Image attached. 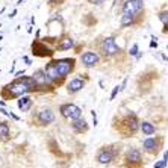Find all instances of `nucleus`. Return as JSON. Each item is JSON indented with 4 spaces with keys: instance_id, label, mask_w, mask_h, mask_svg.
<instances>
[{
    "instance_id": "obj_30",
    "label": "nucleus",
    "mask_w": 168,
    "mask_h": 168,
    "mask_svg": "<svg viewBox=\"0 0 168 168\" xmlns=\"http://www.w3.org/2000/svg\"><path fill=\"white\" fill-rule=\"evenodd\" d=\"M15 15H17V11H12V12H11V15H9V18H14Z\"/></svg>"
},
{
    "instance_id": "obj_18",
    "label": "nucleus",
    "mask_w": 168,
    "mask_h": 168,
    "mask_svg": "<svg viewBox=\"0 0 168 168\" xmlns=\"http://www.w3.org/2000/svg\"><path fill=\"white\" fill-rule=\"evenodd\" d=\"M135 17H136V14H132V12H123L120 24L123 26V28H127V26L135 24Z\"/></svg>"
},
{
    "instance_id": "obj_15",
    "label": "nucleus",
    "mask_w": 168,
    "mask_h": 168,
    "mask_svg": "<svg viewBox=\"0 0 168 168\" xmlns=\"http://www.w3.org/2000/svg\"><path fill=\"white\" fill-rule=\"evenodd\" d=\"M71 129L77 133H83V132L88 130V123L80 117V118H76V120H71Z\"/></svg>"
},
{
    "instance_id": "obj_4",
    "label": "nucleus",
    "mask_w": 168,
    "mask_h": 168,
    "mask_svg": "<svg viewBox=\"0 0 168 168\" xmlns=\"http://www.w3.org/2000/svg\"><path fill=\"white\" fill-rule=\"evenodd\" d=\"M59 112L64 118H70V120H76V118H80L82 117V109L79 106L73 104V103H65V104H61Z\"/></svg>"
},
{
    "instance_id": "obj_21",
    "label": "nucleus",
    "mask_w": 168,
    "mask_h": 168,
    "mask_svg": "<svg viewBox=\"0 0 168 168\" xmlns=\"http://www.w3.org/2000/svg\"><path fill=\"white\" fill-rule=\"evenodd\" d=\"M0 138L2 139L9 138V126H8L6 123H0Z\"/></svg>"
},
{
    "instance_id": "obj_12",
    "label": "nucleus",
    "mask_w": 168,
    "mask_h": 168,
    "mask_svg": "<svg viewBox=\"0 0 168 168\" xmlns=\"http://www.w3.org/2000/svg\"><path fill=\"white\" fill-rule=\"evenodd\" d=\"M44 71H46V74L49 76V79H50V80H52L53 83H56V82H59V80H61V79H64L62 76L59 74L58 68H56V64H55V61H52V62H49Z\"/></svg>"
},
{
    "instance_id": "obj_17",
    "label": "nucleus",
    "mask_w": 168,
    "mask_h": 168,
    "mask_svg": "<svg viewBox=\"0 0 168 168\" xmlns=\"http://www.w3.org/2000/svg\"><path fill=\"white\" fill-rule=\"evenodd\" d=\"M73 46H74V40L70 38V37H65V38H62V40H59L58 46H56V50H59V52H62V50H70Z\"/></svg>"
},
{
    "instance_id": "obj_14",
    "label": "nucleus",
    "mask_w": 168,
    "mask_h": 168,
    "mask_svg": "<svg viewBox=\"0 0 168 168\" xmlns=\"http://www.w3.org/2000/svg\"><path fill=\"white\" fill-rule=\"evenodd\" d=\"M143 147L147 153H157L159 152V143L156 138H145L143 143Z\"/></svg>"
},
{
    "instance_id": "obj_1",
    "label": "nucleus",
    "mask_w": 168,
    "mask_h": 168,
    "mask_svg": "<svg viewBox=\"0 0 168 168\" xmlns=\"http://www.w3.org/2000/svg\"><path fill=\"white\" fill-rule=\"evenodd\" d=\"M26 92H29V88L20 77H17L9 85L3 86V90H2V95L5 99H18V97L24 95Z\"/></svg>"
},
{
    "instance_id": "obj_26",
    "label": "nucleus",
    "mask_w": 168,
    "mask_h": 168,
    "mask_svg": "<svg viewBox=\"0 0 168 168\" xmlns=\"http://www.w3.org/2000/svg\"><path fill=\"white\" fill-rule=\"evenodd\" d=\"M155 40H156V38L153 37V41H152V42H150V47H152V49H156V47H157V42H156Z\"/></svg>"
},
{
    "instance_id": "obj_32",
    "label": "nucleus",
    "mask_w": 168,
    "mask_h": 168,
    "mask_svg": "<svg viewBox=\"0 0 168 168\" xmlns=\"http://www.w3.org/2000/svg\"><path fill=\"white\" fill-rule=\"evenodd\" d=\"M0 106H5V102H0Z\"/></svg>"
},
{
    "instance_id": "obj_24",
    "label": "nucleus",
    "mask_w": 168,
    "mask_h": 168,
    "mask_svg": "<svg viewBox=\"0 0 168 168\" xmlns=\"http://www.w3.org/2000/svg\"><path fill=\"white\" fill-rule=\"evenodd\" d=\"M120 91H123L121 90V86H115V88H114V90H112V94H111V100H114V99H115V97H117V94L120 92Z\"/></svg>"
},
{
    "instance_id": "obj_2",
    "label": "nucleus",
    "mask_w": 168,
    "mask_h": 168,
    "mask_svg": "<svg viewBox=\"0 0 168 168\" xmlns=\"http://www.w3.org/2000/svg\"><path fill=\"white\" fill-rule=\"evenodd\" d=\"M139 124H141V123L138 121V118H136L135 115H127L126 118H123L118 130L121 132L123 135L129 136V135L136 133V130L139 129Z\"/></svg>"
},
{
    "instance_id": "obj_23",
    "label": "nucleus",
    "mask_w": 168,
    "mask_h": 168,
    "mask_svg": "<svg viewBox=\"0 0 168 168\" xmlns=\"http://www.w3.org/2000/svg\"><path fill=\"white\" fill-rule=\"evenodd\" d=\"M138 49H139L138 44H133V46L130 47V50H129V55H130V56H136V55H138Z\"/></svg>"
},
{
    "instance_id": "obj_29",
    "label": "nucleus",
    "mask_w": 168,
    "mask_h": 168,
    "mask_svg": "<svg viewBox=\"0 0 168 168\" xmlns=\"http://www.w3.org/2000/svg\"><path fill=\"white\" fill-rule=\"evenodd\" d=\"M21 74H24V70H21V71H17V73H15V76H17V77H20Z\"/></svg>"
},
{
    "instance_id": "obj_10",
    "label": "nucleus",
    "mask_w": 168,
    "mask_h": 168,
    "mask_svg": "<svg viewBox=\"0 0 168 168\" xmlns=\"http://www.w3.org/2000/svg\"><path fill=\"white\" fill-rule=\"evenodd\" d=\"M38 123H40V126H47V124H52L53 121H55V114H53L52 109L46 108V109H41L38 112Z\"/></svg>"
},
{
    "instance_id": "obj_27",
    "label": "nucleus",
    "mask_w": 168,
    "mask_h": 168,
    "mask_svg": "<svg viewBox=\"0 0 168 168\" xmlns=\"http://www.w3.org/2000/svg\"><path fill=\"white\" fill-rule=\"evenodd\" d=\"M90 3H95V5H102V3H104V0H90Z\"/></svg>"
},
{
    "instance_id": "obj_5",
    "label": "nucleus",
    "mask_w": 168,
    "mask_h": 168,
    "mask_svg": "<svg viewBox=\"0 0 168 168\" xmlns=\"http://www.w3.org/2000/svg\"><path fill=\"white\" fill-rule=\"evenodd\" d=\"M55 64H56V68H58L59 74L62 77H65V76H68L73 71L74 59H59V61H55Z\"/></svg>"
},
{
    "instance_id": "obj_19",
    "label": "nucleus",
    "mask_w": 168,
    "mask_h": 168,
    "mask_svg": "<svg viewBox=\"0 0 168 168\" xmlns=\"http://www.w3.org/2000/svg\"><path fill=\"white\" fill-rule=\"evenodd\" d=\"M18 108L23 111V112H28L30 108H32V99L30 97H24V95H21V97H18Z\"/></svg>"
},
{
    "instance_id": "obj_31",
    "label": "nucleus",
    "mask_w": 168,
    "mask_h": 168,
    "mask_svg": "<svg viewBox=\"0 0 168 168\" xmlns=\"http://www.w3.org/2000/svg\"><path fill=\"white\" fill-rule=\"evenodd\" d=\"M164 159H168V150H167V152L164 153Z\"/></svg>"
},
{
    "instance_id": "obj_3",
    "label": "nucleus",
    "mask_w": 168,
    "mask_h": 168,
    "mask_svg": "<svg viewBox=\"0 0 168 168\" xmlns=\"http://www.w3.org/2000/svg\"><path fill=\"white\" fill-rule=\"evenodd\" d=\"M100 52L103 53L104 58H112L120 52V47L117 46L115 40H114L112 37H109V38H104L100 42Z\"/></svg>"
},
{
    "instance_id": "obj_28",
    "label": "nucleus",
    "mask_w": 168,
    "mask_h": 168,
    "mask_svg": "<svg viewBox=\"0 0 168 168\" xmlns=\"http://www.w3.org/2000/svg\"><path fill=\"white\" fill-rule=\"evenodd\" d=\"M23 59H24V62H26V64H28V65H30V59H29L28 56H24Z\"/></svg>"
},
{
    "instance_id": "obj_20",
    "label": "nucleus",
    "mask_w": 168,
    "mask_h": 168,
    "mask_svg": "<svg viewBox=\"0 0 168 168\" xmlns=\"http://www.w3.org/2000/svg\"><path fill=\"white\" fill-rule=\"evenodd\" d=\"M139 129L143 130L144 135H153L155 132H156L155 124H152V123H148V121H143V123H141V124H139Z\"/></svg>"
},
{
    "instance_id": "obj_8",
    "label": "nucleus",
    "mask_w": 168,
    "mask_h": 168,
    "mask_svg": "<svg viewBox=\"0 0 168 168\" xmlns=\"http://www.w3.org/2000/svg\"><path fill=\"white\" fill-rule=\"evenodd\" d=\"M32 53L35 56H41V58H44V56H53V52L52 49H49L44 42H41V41H35L33 44H32Z\"/></svg>"
},
{
    "instance_id": "obj_25",
    "label": "nucleus",
    "mask_w": 168,
    "mask_h": 168,
    "mask_svg": "<svg viewBox=\"0 0 168 168\" xmlns=\"http://www.w3.org/2000/svg\"><path fill=\"white\" fill-rule=\"evenodd\" d=\"M167 164H168V159H164V161L156 162V164H155V168H165V167H167Z\"/></svg>"
},
{
    "instance_id": "obj_11",
    "label": "nucleus",
    "mask_w": 168,
    "mask_h": 168,
    "mask_svg": "<svg viewBox=\"0 0 168 168\" xmlns=\"http://www.w3.org/2000/svg\"><path fill=\"white\" fill-rule=\"evenodd\" d=\"M32 77L35 79V82H37L38 88H46V86H52L53 85V82L49 79V76L46 74L44 70H37V71L32 74Z\"/></svg>"
},
{
    "instance_id": "obj_9",
    "label": "nucleus",
    "mask_w": 168,
    "mask_h": 168,
    "mask_svg": "<svg viewBox=\"0 0 168 168\" xmlns=\"http://www.w3.org/2000/svg\"><path fill=\"white\" fill-rule=\"evenodd\" d=\"M80 61L86 68H90V67H94L100 62V56L97 52H85L80 56Z\"/></svg>"
},
{
    "instance_id": "obj_16",
    "label": "nucleus",
    "mask_w": 168,
    "mask_h": 168,
    "mask_svg": "<svg viewBox=\"0 0 168 168\" xmlns=\"http://www.w3.org/2000/svg\"><path fill=\"white\" fill-rule=\"evenodd\" d=\"M141 152L139 150H136V148H130V150H127V153H126V161L129 162V164H139L141 162Z\"/></svg>"
},
{
    "instance_id": "obj_22",
    "label": "nucleus",
    "mask_w": 168,
    "mask_h": 168,
    "mask_svg": "<svg viewBox=\"0 0 168 168\" xmlns=\"http://www.w3.org/2000/svg\"><path fill=\"white\" fill-rule=\"evenodd\" d=\"M159 20H161L162 24H164V32H167L168 30V9L159 12Z\"/></svg>"
},
{
    "instance_id": "obj_7",
    "label": "nucleus",
    "mask_w": 168,
    "mask_h": 168,
    "mask_svg": "<svg viewBox=\"0 0 168 168\" xmlns=\"http://www.w3.org/2000/svg\"><path fill=\"white\" fill-rule=\"evenodd\" d=\"M114 157H115V153H114L111 148H108V147L100 148L99 152H97V156H95L97 162H99V164H103V165L111 164V162L114 161Z\"/></svg>"
},
{
    "instance_id": "obj_33",
    "label": "nucleus",
    "mask_w": 168,
    "mask_h": 168,
    "mask_svg": "<svg viewBox=\"0 0 168 168\" xmlns=\"http://www.w3.org/2000/svg\"><path fill=\"white\" fill-rule=\"evenodd\" d=\"M0 52H2V49H0Z\"/></svg>"
},
{
    "instance_id": "obj_6",
    "label": "nucleus",
    "mask_w": 168,
    "mask_h": 168,
    "mask_svg": "<svg viewBox=\"0 0 168 168\" xmlns=\"http://www.w3.org/2000/svg\"><path fill=\"white\" fill-rule=\"evenodd\" d=\"M144 9V0H126L123 5V12L139 14Z\"/></svg>"
},
{
    "instance_id": "obj_13",
    "label": "nucleus",
    "mask_w": 168,
    "mask_h": 168,
    "mask_svg": "<svg viewBox=\"0 0 168 168\" xmlns=\"http://www.w3.org/2000/svg\"><path fill=\"white\" fill-rule=\"evenodd\" d=\"M83 86H85V82L82 80V79L76 77V79H71V80L68 82V85H67V91H68L70 94H76V92L80 91Z\"/></svg>"
}]
</instances>
